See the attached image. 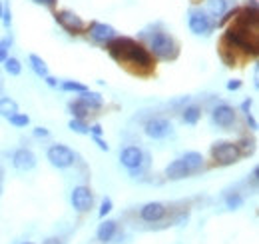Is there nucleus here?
Instances as JSON below:
<instances>
[{
  "label": "nucleus",
  "instance_id": "9b49d317",
  "mask_svg": "<svg viewBox=\"0 0 259 244\" xmlns=\"http://www.w3.org/2000/svg\"><path fill=\"white\" fill-rule=\"evenodd\" d=\"M12 164L16 170H32L36 166V156L32 150L28 148H18L14 154H12Z\"/></svg>",
  "mask_w": 259,
  "mask_h": 244
},
{
  "label": "nucleus",
  "instance_id": "ea45409f",
  "mask_svg": "<svg viewBox=\"0 0 259 244\" xmlns=\"http://www.w3.org/2000/svg\"><path fill=\"white\" fill-rule=\"evenodd\" d=\"M2 12H4V10H2V4H0V18H2Z\"/></svg>",
  "mask_w": 259,
  "mask_h": 244
},
{
  "label": "nucleus",
  "instance_id": "c9c22d12",
  "mask_svg": "<svg viewBox=\"0 0 259 244\" xmlns=\"http://www.w3.org/2000/svg\"><path fill=\"white\" fill-rule=\"evenodd\" d=\"M46 84H48V86H52V88H54V86H58L56 78H52V76H46Z\"/></svg>",
  "mask_w": 259,
  "mask_h": 244
},
{
  "label": "nucleus",
  "instance_id": "473e14b6",
  "mask_svg": "<svg viewBox=\"0 0 259 244\" xmlns=\"http://www.w3.org/2000/svg\"><path fill=\"white\" fill-rule=\"evenodd\" d=\"M36 4H42V6H54L56 4V0H34Z\"/></svg>",
  "mask_w": 259,
  "mask_h": 244
},
{
  "label": "nucleus",
  "instance_id": "f3484780",
  "mask_svg": "<svg viewBox=\"0 0 259 244\" xmlns=\"http://www.w3.org/2000/svg\"><path fill=\"white\" fill-rule=\"evenodd\" d=\"M182 160H184V164H186V168H188L190 174H194L200 168H204V156L200 152H186Z\"/></svg>",
  "mask_w": 259,
  "mask_h": 244
},
{
  "label": "nucleus",
  "instance_id": "dca6fc26",
  "mask_svg": "<svg viewBox=\"0 0 259 244\" xmlns=\"http://www.w3.org/2000/svg\"><path fill=\"white\" fill-rule=\"evenodd\" d=\"M78 102H82L90 112L92 110H98V108H102V104H104V100H102V96L98 94V92H82V96L78 98Z\"/></svg>",
  "mask_w": 259,
  "mask_h": 244
},
{
  "label": "nucleus",
  "instance_id": "4468645a",
  "mask_svg": "<svg viewBox=\"0 0 259 244\" xmlns=\"http://www.w3.org/2000/svg\"><path fill=\"white\" fill-rule=\"evenodd\" d=\"M232 8H236V0H208V10L216 18L228 14Z\"/></svg>",
  "mask_w": 259,
  "mask_h": 244
},
{
  "label": "nucleus",
  "instance_id": "cd10ccee",
  "mask_svg": "<svg viewBox=\"0 0 259 244\" xmlns=\"http://www.w3.org/2000/svg\"><path fill=\"white\" fill-rule=\"evenodd\" d=\"M110 210H112V200H110V198H104V200H102V206H100V216L104 218Z\"/></svg>",
  "mask_w": 259,
  "mask_h": 244
},
{
  "label": "nucleus",
  "instance_id": "6ab92c4d",
  "mask_svg": "<svg viewBox=\"0 0 259 244\" xmlns=\"http://www.w3.org/2000/svg\"><path fill=\"white\" fill-rule=\"evenodd\" d=\"M30 66H32V70H34L36 76H40V78H46L48 76V66H46V62L40 56L30 54Z\"/></svg>",
  "mask_w": 259,
  "mask_h": 244
},
{
  "label": "nucleus",
  "instance_id": "a211bd4d",
  "mask_svg": "<svg viewBox=\"0 0 259 244\" xmlns=\"http://www.w3.org/2000/svg\"><path fill=\"white\" fill-rule=\"evenodd\" d=\"M116 228H118V224H116L114 220L102 222L100 228H98V240H100V242H110V240L114 238V234H116Z\"/></svg>",
  "mask_w": 259,
  "mask_h": 244
},
{
  "label": "nucleus",
  "instance_id": "c85d7f7f",
  "mask_svg": "<svg viewBox=\"0 0 259 244\" xmlns=\"http://www.w3.org/2000/svg\"><path fill=\"white\" fill-rule=\"evenodd\" d=\"M94 142L98 144V148H100V150H106V152L110 150V146H108V144H106V142H104V140H102L100 136H94Z\"/></svg>",
  "mask_w": 259,
  "mask_h": 244
},
{
  "label": "nucleus",
  "instance_id": "c756f323",
  "mask_svg": "<svg viewBox=\"0 0 259 244\" xmlns=\"http://www.w3.org/2000/svg\"><path fill=\"white\" fill-rule=\"evenodd\" d=\"M238 88H242V82L240 80H230L228 82V90H238Z\"/></svg>",
  "mask_w": 259,
  "mask_h": 244
},
{
  "label": "nucleus",
  "instance_id": "4be33fe9",
  "mask_svg": "<svg viewBox=\"0 0 259 244\" xmlns=\"http://www.w3.org/2000/svg\"><path fill=\"white\" fill-rule=\"evenodd\" d=\"M68 126H70V130L76 132V134H90V126H88L82 118H72Z\"/></svg>",
  "mask_w": 259,
  "mask_h": 244
},
{
  "label": "nucleus",
  "instance_id": "58836bf2",
  "mask_svg": "<svg viewBox=\"0 0 259 244\" xmlns=\"http://www.w3.org/2000/svg\"><path fill=\"white\" fill-rule=\"evenodd\" d=\"M44 244H62V240L60 238H46Z\"/></svg>",
  "mask_w": 259,
  "mask_h": 244
},
{
  "label": "nucleus",
  "instance_id": "7c9ffc66",
  "mask_svg": "<svg viewBox=\"0 0 259 244\" xmlns=\"http://www.w3.org/2000/svg\"><path fill=\"white\" fill-rule=\"evenodd\" d=\"M90 132H92L94 136H102V126H100V124H94V126H90Z\"/></svg>",
  "mask_w": 259,
  "mask_h": 244
},
{
  "label": "nucleus",
  "instance_id": "39448f33",
  "mask_svg": "<svg viewBox=\"0 0 259 244\" xmlns=\"http://www.w3.org/2000/svg\"><path fill=\"white\" fill-rule=\"evenodd\" d=\"M144 152L138 148V146H126L122 152H120V162L132 172V176H136L140 170H142V164H144Z\"/></svg>",
  "mask_w": 259,
  "mask_h": 244
},
{
  "label": "nucleus",
  "instance_id": "f8f14e48",
  "mask_svg": "<svg viewBox=\"0 0 259 244\" xmlns=\"http://www.w3.org/2000/svg\"><path fill=\"white\" fill-rule=\"evenodd\" d=\"M212 118H214V122H216L218 126L230 128V126H234V122H236V110H234L232 106H228V104H220V106L214 108Z\"/></svg>",
  "mask_w": 259,
  "mask_h": 244
},
{
  "label": "nucleus",
  "instance_id": "a19ab883",
  "mask_svg": "<svg viewBox=\"0 0 259 244\" xmlns=\"http://www.w3.org/2000/svg\"><path fill=\"white\" fill-rule=\"evenodd\" d=\"M24 244H32V242H24Z\"/></svg>",
  "mask_w": 259,
  "mask_h": 244
},
{
  "label": "nucleus",
  "instance_id": "4c0bfd02",
  "mask_svg": "<svg viewBox=\"0 0 259 244\" xmlns=\"http://www.w3.org/2000/svg\"><path fill=\"white\" fill-rule=\"evenodd\" d=\"M242 108H244V110H246V114H248V112H250V108H252V100H246V102L242 104Z\"/></svg>",
  "mask_w": 259,
  "mask_h": 244
},
{
  "label": "nucleus",
  "instance_id": "5701e85b",
  "mask_svg": "<svg viewBox=\"0 0 259 244\" xmlns=\"http://www.w3.org/2000/svg\"><path fill=\"white\" fill-rule=\"evenodd\" d=\"M4 70L10 74V76H18L22 72V64L16 60V58H6L4 60Z\"/></svg>",
  "mask_w": 259,
  "mask_h": 244
},
{
  "label": "nucleus",
  "instance_id": "72a5a7b5",
  "mask_svg": "<svg viewBox=\"0 0 259 244\" xmlns=\"http://www.w3.org/2000/svg\"><path fill=\"white\" fill-rule=\"evenodd\" d=\"M248 122H250V126H252V130H258V122L252 118V114L248 112Z\"/></svg>",
  "mask_w": 259,
  "mask_h": 244
},
{
  "label": "nucleus",
  "instance_id": "412c9836",
  "mask_svg": "<svg viewBox=\"0 0 259 244\" xmlns=\"http://www.w3.org/2000/svg\"><path fill=\"white\" fill-rule=\"evenodd\" d=\"M200 116H202V110H200L198 106H188V108L184 110V122H186V124H198Z\"/></svg>",
  "mask_w": 259,
  "mask_h": 244
},
{
  "label": "nucleus",
  "instance_id": "9d476101",
  "mask_svg": "<svg viewBox=\"0 0 259 244\" xmlns=\"http://www.w3.org/2000/svg\"><path fill=\"white\" fill-rule=\"evenodd\" d=\"M90 36L96 40V42H104L108 44L110 40H114L118 36L116 28L110 26V24H104V22H92L90 24Z\"/></svg>",
  "mask_w": 259,
  "mask_h": 244
},
{
  "label": "nucleus",
  "instance_id": "f257e3e1",
  "mask_svg": "<svg viewBox=\"0 0 259 244\" xmlns=\"http://www.w3.org/2000/svg\"><path fill=\"white\" fill-rule=\"evenodd\" d=\"M108 50H110L112 58L118 62H128V64H136L142 68L152 66V54L132 38H118L116 36L114 40L108 42Z\"/></svg>",
  "mask_w": 259,
  "mask_h": 244
},
{
  "label": "nucleus",
  "instance_id": "a878e982",
  "mask_svg": "<svg viewBox=\"0 0 259 244\" xmlns=\"http://www.w3.org/2000/svg\"><path fill=\"white\" fill-rule=\"evenodd\" d=\"M8 120H10V124H14V126H28V124H30V118H28L26 114H20V112L8 116Z\"/></svg>",
  "mask_w": 259,
  "mask_h": 244
},
{
  "label": "nucleus",
  "instance_id": "0eeeda50",
  "mask_svg": "<svg viewBox=\"0 0 259 244\" xmlns=\"http://www.w3.org/2000/svg\"><path fill=\"white\" fill-rule=\"evenodd\" d=\"M188 22H190V30H192L194 34H208V32L212 30V20H210V16H208L206 10L192 8Z\"/></svg>",
  "mask_w": 259,
  "mask_h": 244
},
{
  "label": "nucleus",
  "instance_id": "f03ea898",
  "mask_svg": "<svg viewBox=\"0 0 259 244\" xmlns=\"http://www.w3.org/2000/svg\"><path fill=\"white\" fill-rule=\"evenodd\" d=\"M150 50H152L158 58H164V60L178 56V44H176V40H174L170 34H166V32H154V34L150 36Z\"/></svg>",
  "mask_w": 259,
  "mask_h": 244
},
{
  "label": "nucleus",
  "instance_id": "f704fd0d",
  "mask_svg": "<svg viewBox=\"0 0 259 244\" xmlns=\"http://www.w3.org/2000/svg\"><path fill=\"white\" fill-rule=\"evenodd\" d=\"M34 136H48V130L46 128H36L34 130Z\"/></svg>",
  "mask_w": 259,
  "mask_h": 244
},
{
  "label": "nucleus",
  "instance_id": "393cba45",
  "mask_svg": "<svg viewBox=\"0 0 259 244\" xmlns=\"http://www.w3.org/2000/svg\"><path fill=\"white\" fill-rule=\"evenodd\" d=\"M60 88H62V90H66V92H80V94L88 90L84 84H80V82H74V80H64V82L60 84Z\"/></svg>",
  "mask_w": 259,
  "mask_h": 244
},
{
  "label": "nucleus",
  "instance_id": "423d86ee",
  "mask_svg": "<svg viewBox=\"0 0 259 244\" xmlns=\"http://www.w3.org/2000/svg\"><path fill=\"white\" fill-rule=\"evenodd\" d=\"M70 202L78 212H88L94 204V194L88 186H76L70 194Z\"/></svg>",
  "mask_w": 259,
  "mask_h": 244
},
{
  "label": "nucleus",
  "instance_id": "20e7f679",
  "mask_svg": "<svg viewBox=\"0 0 259 244\" xmlns=\"http://www.w3.org/2000/svg\"><path fill=\"white\" fill-rule=\"evenodd\" d=\"M46 158H48L50 164L56 166V168H68V166L74 164V152H72V148H68V146H64V144H54V146H50L48 152H46Z\"/></svg>",
  "mask_w": 259,
  "mask_h": 244
},
{
  "label": "nucleus",
  "instance_id": "2eb2a0df",
  "mask_svg": "<svg viewBox=\"0 0 259 244\" xmlns=\"http://www.w3.org/2000/svg\"><path fill=\"white\" fill-rule=\"evenodd\" d=\"M188 174H190V172H188V168H186V164H184L182 158L170 162L168 168H166V176H168L170 180H182V178H186Z\"/></svg>",
  "mask_w": 259,
  "mask_h": 244
},
{
  "label": "nucleus",
  "instance_id": "6e6552de",
  "mask_svg": "<svg viewBox=\"0 0 259 244\" xmlns=\"http://www.w3.org/2000/svg\"><path fill=\"white\" fill-rule=\"evenodd\" d=\"M144 130H146V134H148L150 138L162 140V138H168V136L174 132V126H172V122L166 120V118H152V120H148V124H146Z\"/></svg>",
  "mask_w": 259,
  "mask_h": 244
},
{
  "label": "nucleus",
  "instance_id": "2f4dec72",
  "mask_svg": "<svg viewBox=\"0 0 259 244\" xmlns=\"http://www.w3.org/2000/svg\"><path fill=\"white\" fill-rule=\"evenodd\" d=\"M2 18H4V26L8 28V26H10V20H12V18H10V10H8V12H2Z\"/></svg>",
  "mask_w": 259,
  "mask_h": 244
},
{
  "label": "nucleus",
  "instance_id": "7ed1b4c3",
  "mask_svg": "<svg viewBox=\"0 0 259 244\" xmlns=\"http://www.w3.org/2000/svg\"><path fill=\"white\" fill-rule=\"evenodd\" d=\"M212 156H214L220 164L228 166V164H234V162L240 160L242 150H240V146L234 144V142H216V144L212 146Z\"/></svg>",
  "mask_w": 259,
  "mask_h": 244
},
{
  "label": "nucleus",
  "instance_id": "b1692460",
  "mask_svg": "<svg viewBox=\"0 0 259 244\" xmlns=\"http://www.w3.org/2000/svg\"><path fill=\"white\" fill-rule=\"evenodd\" d=\"M68 110L74 114V118H84L86 114H90V110H88L82 102H78V100H76V102H70V104H68Z\"/></svg>",
  "mask_w": 259,
  "mask_h": 244
},
{
  "label": "nucleus",
  "instance_id": "ddd939ff",
  "mask_svg": "<svg viewBox=\"0 0 259 244\" xmlns=\"http://www.w3.org/2000/svg\"><path fill=\"white\" fill-rule=\"evenodd\" d=\"M168 208L162 204V202H148L142 210H140V216L146 220V222H158L166 216Z\"/></svg>",
  "mask_w": 259,
  "mask_h": 244
},
{
  "label": "nucleus",
  "instance_id": "1a4fd4ad",
  "mask_svg": "<svg viewBox=\"0 0 259 244\" xmlns=\"http://www.w3.org/2000/svg\"><path fill=\"white\" fill-rule=\"evenodd\" d=\"M56 22H58L64 30H68V32H72V34L84 30V20H82L78 14L70 12V10H60V12L56 14Z\"/></svg>",
  "mask_w": 259,
  "mask_h": 244
},
{
  "label": "nucleus",
  "instance_id": "bb28decb",
  "mask_svg": "<svg viewBox=\"0 0 259 244\" xmlns=\"http://www.w3.org/2000/svg\"><path fill=\"white\" fill-rule=\"evenodd\" d=\"M226 204H228V208H232V210H236V208H240V206L244 204V198H242V194H238V192H234V194H230V196L226 198Z\"/></svg>",
  "mask_w": 259,
  "mask_h": 244
},
{
  "label": "nucleus",
  "instance_id": "aec40b11",
  "mask_svg": "<svg viewBox=\"0 0 259 244\" xmlns=\"http://www.w3.org/2000/svg\"><path fill=\"white\" fill-rule=\"evenodd\" d=\"M18 112V104L10 98V96H2L0 98V116H12V114H16Z\"/></svg>",
  "mask_w": 259,
  "mask_h": 244
},
{
  "label": "nucleus",
  "instance_id": "e433bc0d",
  "mask_svg": "<svg viewBox=\"0 0 259 244\" xmlns=\"http://www.w3.org/2000/svg\"><path fill=\"white\" fill-rule=\"evenodd\" d=\"M248 8H252L254 12H258V2L256 0H248Z\"/></svg>",
  "mask_w": 259,
  "mask_h": 244
}]
</instances>
